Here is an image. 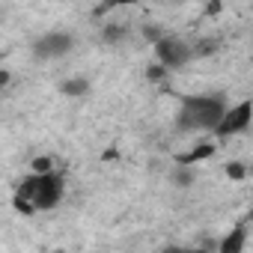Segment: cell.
<instances>
[{
    "label": "cell",
    "instance_id": "1",
    "mask_svg": "<svg viewBox=\"0 0 253 253\" xmlns=\"http://www.w3.org/2000/svg\"><path fill=\"white\" fill-rule=\"evenodd\" d=\"M226 113V101L220 95H188L182 98L176 128L179 131H214Z\"/></svg>",
    "mask_w": 253,
    "mask_h": 253
},
{
    "label": "cell",
    "instance_id": "2",
    "mask_svg": "<svg viewBox=\"0 0 253 253\" xmlns=\"http://www.w3.org/2000/svg\"><path fill=\"white\" fill-rule=\"evenodd\" d=\"M63 191H66V179L54 170L48 176H24L18 185H15V197L18 200H27L36 211H48L54 209L60 200H63Z\"/></svg>",
    "mask_w": 253,
    "mask_h": 253
},
{
    "label": "cell",
    "instance_id": "3",
    "mask_svg": "<svg viewBox=\"0 0 253 253\" xmlns=\"http://www.w3.org/2000/svg\"><path fill=\"white\" fill-rule=\"evenodd\" d=\"M152 48H155V63H158L161 69H182V66H188V63L194 60L191 42H185V39H179V36H164V39H158Z\"/></svg>",
    "mask_w": 253,
    "mask_h": 253
},
{
    "label": "cell",
    "instance_id": "4",
    "mask_svg": "<svg viewBox=\"0 0 253 253\" xmlns=\"http://www.w3.org/2000/svg\"><path fill=\"white\" fill-rule=\"evenodd\" d=\"M250 119H253V101L250 98H244V101H238L235 107H226V113H223V119L217 122V128H214V134L217 137H235V134H244L247 128H250Z\"/></svg>",
    "mask_w": 253,
    "mask_h": 253
},
{
    "label": "cell",
    "instance_id": "5",
    "mask_svg": "<svg viewBox=\"0 0 253 253\" xmlns=\"http://www.w3.org/2000/svg\"><path fill=\"white\" fill-rule=\"evenodd\" d=\"M75 48V36L66 33V30H54V33H45L33 42V54L39 60H57V57H66L69 51Z\"/></svg>",
    "mask_w": 253,
    "mask_h": 253
},
{
    "label": "cell",
    "instance_id": "6",
    "mask_svg": "<svg viewBox=\"0 0 253 253\" xmlns=\"http://www.w3.org/2000/svg\"><path fill=\"white\" fill-rule=\"evenodd\" d=\"M247 235H250L247 223H238V226H232V229H229V232L220 238V244H217V253H244Z\"/></svg>",
    "mask_w": 253,
    "mask_h": 253
},
{
    "label": "cell",
    "instance_id": "7",
    "mask_svg": "<svg viewBox=\"0 0 253 253\" xmlns=\"http://www.w3.org/2000/svg\"><path fill=\"white\" fill-rule=\"evenodd\" d=\"M128 24H125V21H107V24H101V42L104 45H122L125 39H128Z\"/></svg>",
    "mask_w": 253,
    "mask_h": 253
},
{
    "label": "cell",
    "instance_id": "8",
    "mask_svg": "<svg viewBox=\"0 0 253 253\" xmlns=\"http://www.w3.org/2000/svg\"><path fill=\"white\" fill-rule=\"evenodd\" d=\"M211 155H214V143H200V146H194L191 152L176 155V167H191V164L206 161V158H211Z\"/></svg>",
    "mask_w": 253,
    "mask_h": 253
},
{
    "label": "cell",
    "instance_id": "9",
    "mask_svg": "<svg viewBox=\"0 0 253 253\" xmlns=\"http://www.w3.org/2000/svg\"><path fill=\"white\" fill-rule=\"evenodd\" d=\"M217 48H220V39H217V36H203V39L191 42L194 60H197V57H211V54H217Z\"/></svg>",
    "mask_w": 253,
    "mask_h": 253
},
{
    "label": "cell",
    "instance_id": "10",
    "mask_svg": "<svg viewBox=\"0 0 253 253\" xmlns=\"http://www.w3.org/2000/svg\"><path fill=\"white\" fill-rule=\"evenodd\" d=\"M60 92L69 95V98H81V95L89 92V81L86 78H69V81L60 84Z\"/></svg>",
    "mask_w": 253,
    "mask_h": 253
},
{
    "label": "cell",
    "instance_id": "11",
    "mask_svg": "<svg viewBox=\"0 0 253 253\" xmlns=\"http://www.w3.org/2000/svg\"><path fill=\"white\" fill-rule=\"evenodd\" d=\"M170 179H173L176 188H191V185H194V170H191V167H173Z\"/></svg>",
    "mask_w": 253,
    "mask_h": 253
},
{
    "label": "cell",
    "instance_id": "12",
    "mask_svg": "<svg viewBox=\"0 0 253 253\" xmlns=\"http://www.w3.org/2000/svg\"><path fill=\"white\" fill-rule=\"evenodd\" d=\"M30 173L33 176H48V173H54V161L48 155H39V158L30 161Z\"/></svg>",
    "mask_w": 253,
    "mask_h": 253
},
{
    "label": "cell",
    "instance_id": "13",
    "mask_svg": "<svg viewBox=\"0 0 253 253\" xmlns=\"http://www.w3.org/2000/svg\"><path fill=\"white\" fill-rule=\"evenodd\" d=\"M226 176L235 179V182L247 179V164H241V161H229V164H226Z\"/></svg>",
    "mask_w": 253,
    "mask_h": 253
},
{
    "label": "cell",
    "instance_id": "14",
    "mask_svg": "<svg viewBox=\"0 0 253 253\" xmlns=\"http://www.w3.org/2000/svg\"><path fill=\"white\" fill-rule=\"evenodd\" d=\"M12 206H15V209H18V211H21L24 217H30V214H36V209H33V206H30L27 200H18V197H12Z\"/></svg>",
    "mask_w": 253,
    "mask_h": 253
},
{
    "label": "cell",
    "instance_id": "15",
    "mask_svg": "<svg viewBox=\"0 0 253 253\" xmlns=\"http://www.w3.org/2000/svg\"><path fill=\"white\" fill-rule=\"evenodd\" d=\"M164 75H167V69H161L158 63H152V66L146 69V78H149V81H164Z\"/></svg>",
    "mask_w": 253,
    "mask_h": 253
},
{
    "label": "cell",
    "instance_id": "16",
    "mask_svg": "<svg viewBox=\"0 0 253 253\" xmlns=\"http://www.w3.org/2000/svg\"><path fill=\"white\" fill-rule=\"evenodd\" d=\"M143 36H146V39H149L152 45H155L158 39H164V33H161L158 27H152V24H146V27H143Z\"/></svg>",
    "mask_w": 253,
    "mask_h": 253
},
{
    "label": "cell",
    "instance_id": "17",
    "mask_svg": "<svg viewBox=\"0 0 253 253\" xmlns=\"http://www.w3.org/2000/svg\"><path fill=\"white\" fill-rule=\"evenodd\" d=\"M161 253H206V250H188V247H176L173 244V247H164Z\"/></svg>",
    "mask_w": 253,
    "mask_h": 253
},
{
    "label": "cell",
    "instance_id": "18",
    "mask_svg": "<svg viewBox=\"0 0 253 253\" xmlns=\"http://www.w3.org/2000/svg\"><path fill=\"white\" fill-rule=\"evenodd\" d=\"M217 12H220V3H209L206 6V15H217Z\"/></svg>",
    "mask_w": 253,
    "mask_h": 253
},
{
    "label": "cell",
    "instance_id": "19",
    "mask_svg": "<svg viewBox=\"0 0 253 253\" xmlns=\"http://www.w3.org/2000/svg\"><path fill=\"white\" fill-rule=\"evenodd\" d=\"M9 84V72L6 69H0V86H6Z\"/></svg>",
    "mask_w": 253,
    "mask_h": 253
},
{
    "label": "cell",
    "instance_id": "20",
    "mask_svg": "<svg viewBox=\"0 0 253 253\" xmlns=\"http://www.w3.org/2000/svg\"><path fill=\"white\" fill-rule=\"evenodd\" d=\"M51 253H69V250H63V247H57V250H51Z\"/></svg>",
    "mask_w": 253,
    "mask_h": 253
}]
</instances>
